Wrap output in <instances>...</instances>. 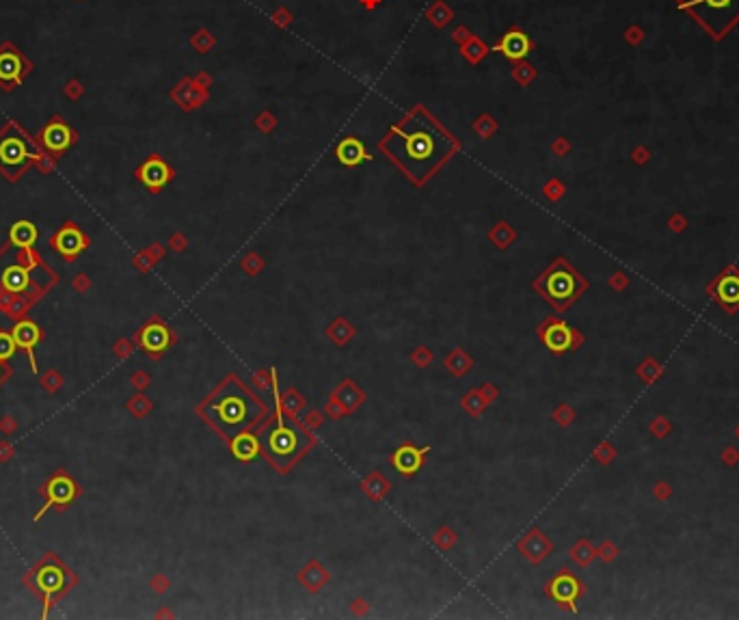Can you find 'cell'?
I'll list each match as a JSON object with an SVG mask.
<instances>
[{
  "instance_id": "cell-14",
  "label": "cell",
  "mask_w": 739,
  "mask_h": 620,
  "mask_svg": "<svg viewBox=\"0 0 739 620\" xmlns=\"http://www.w3.org/2000/svg\"><path fill=\"white\" fill-rule=\"evenodd\" d=\"M41 141L50 152L61 154L71 145V130L63 126V123H50L41 134Z\"/></svg>"
},
{
  "instance_id": "cell-19",
  "label": "cell",
  "mask_w": 739,
  "mask_h": 620,
  "mask_svg": "<svg viewBox=\"0 0 739 620\" xmlns=\"http://www.w3.org/2000/svg\"><path fill=\"white\" fill-rule=\"evenodd\" d=\"M37 236L39 234H37V227L33 225V223L18 220V223H13L9 240H11V244L20 246V249H31V246L37 242Z\"/></svg>"
},
{
  "instance_id": "cell-1",
  "label": "cell",
  "mask_w": 739,
  "mask_h": 620,
  "mask_svg": "<svg viewBox=\"0 0 739 620\" xmlns=\"http://www.w3.org/2000/svg\"><path fill=\"white\" fill-rule=\"evenodd\" d=\"M201 415L227 439L249 430L266 417V407L236 376H229L201 407Z\"/></svg>"
},
{
  "instance_id": "cell-10",
  "label": "cell",
  "mask_w": 739,
  "mask_h": 620,
  "mask_svg": "<svg viewBox=\"0 0 739 620\" xmlns=\"http://www.w3.org/2000/svg\"><path fill=\"white\" fill-rule=\"evenodd\" d=\"M139 178L143 180V184H145L147 188H151V190H158V188H163V186L169 182V178H171V171H169V167H167L163 160H158V158H151V160H147V162L141 167V171H139Z\"/></svg>"
},
{
  "instance_id": "cell-5",
  "label": "cell",
  "mask_w": 739,
  "mask_h": 620,
  "mask_svg": "<svg viewBox=\"0 0 739 620\" xmlns=\"http://www.w3.org/2000/svg\"><path fill=\"white\" fill-rule=\"evenodd\" d=\"M583 288H586L583 279L565 262H555L537 281V290L558 309H565L567 305H571Z\"/></svg>"
},
{
  "instance_id": "cell-16",
  "label": "cell",
  "mask_w": 739,
  "mask_h": 620,
  "mask_svg": "<svg viewBox=\"0 0 739 620\" xmlns=\"http://www.w3.org/2000/svg\"><path fill=\"white\" fill-rule=\"evenodd\" d=\"M35 584H37V588L46 594V599H50L55 592H59V590L63 588L65 575H63V570L57 568V566H43V568L37 570Z\"/></svg>"
},
{
  "instance_id": "cell-24",
  "label": "cell",
  "mask_w": 739,
  "mask_h": 620,
  "mask_svg": "<svg viewBox=\"0 0 739 620\" xmlns=\"http://www.w3.org/2000/svg\"><path fill=\"white\" fill-rule=\"evenodd\" d=\"M18 348V344L13 339V333H0V361L9 359Z\"/></svg>"
},
{
  "instance_id": "cell-9",
  "label": "cell",
  "mask_w": 739,
  "mask_h": 620,
  "mask_svg": "<svg viewBox=\"0 0 739 620\" xmlns=\"http://www.w3.org/2000/svg\"><path fill=\"white\" fill-rule=\"evenodd\" d=\"M422 460H424V450H417L409 443L400 445V448L392 454V463L402 476H413L422 467Z\"/></svg>"
},
{
  "instance_id": "cell-12",
  "label": "cell",
  "mask_w": 739,
  "mask_h": 620,
  "mask_svg": "<svg viewBox=\"0 0 739 620\" xmlns=\"http://www.w3.org/2000/svg\"><path fill=\"white\" fill-rule=\"evenodd\" d=\"M543 339H545L549 351L565 353L573 344V333L567 325H562V322H551V325L545 327V331H543Z\"/></svg>"
},
{
  "instance_id": "cell-21",
  "label": "cell",
  "mask_w": 739,
  "mask_h": 620,
  "mask_svg": "<svg viewBox=\"0 0 739 620\" xmlns=\"http://www.w3.org/2000/svg\"><path fill=\"white\" fill-rule=\"evenodd\" d=\"M232 452H234V456L240 458V460H251V458L258 456L260 443H258L256 437H251V435H247V432H240V435H236V437L232 439Z\"/></svg>"
},
{
  "instance_id": "cell-4",
  "label": "cell",
  "mask_w": 739,
  "mask_h": 620,
  "mask_svg": "<svg viewBox=\"0 0 739 620\" xmlns=\"http://www.w3.org/2000/svg\"><path fill=\"white\" fill-rule=\"evenodd\" d=\"M396 158L409 169L413 176H424L439 160L441 147L439 136L430 130H413L400 136V150H396Z\"/></svg>"
},
{
  "instance_id": "cell-22",
  "label": "cell",
  "mask_w": 739,
  "mask_h": 620,
  "mask_svg": "<svg viewBox=\"0 0 739 620\" xmlns=\"http://www.w3.org/2000/svg\"><path fill=\"white\" fill-rule=\"evenodd\" d=\"M499 50H502L506 57H511V59H521V57L527 55V50H530V41H527L525 35H521V33H511V35L504 37V41H502V45H499Z\"/></svg>"
},
{
  "instance_id": "cell-20",
  "label": "cell",
  "mask_w": 739,
  "mask_h": 620,
  "mask_svg": "<svg viewBox=\"0 0 739 620\" xmlns=\"http://www.w3.org/2000/svg\"><path fill=\"white\" fill-rule=\"evenodd\" d=\"M29 281H31L29 270L24 266L15 264V266L5 268V272H3V288L7 292H13V294L24 292V290H27V286H29Z\"/></svg>"
},
{
  "instance_id": "cell-13",
  "label": "cell",
  "mask_w": 739,
  "mask_h": 620,
  "mask_svg": "<svg viewBox=\"0 0 739 620\" xmlns=\"http://www.w3.org/2000/svg\"><path fill=\"white\" fill-rule=\"evenodd\" d=\"M76 498V484L67 476H57L48 484V504L53 506H65Z\"/></svg>"
},
{
  "instance_id": "cell-18",
  "label": "cell",
  "mask_w": 739,
  "mask_h": 620,
  "mask_svg": "<svg viewBox=\"0 0 739 620\" xmlns=\"http://www.w3.org/2000/svg\"><path fill=\"white\" fill-rule=\"evenodd\" d=\"M338 158H340V162L346 164V167H357V164H361V162L368 158V154H366V147L361 145V141H357V139H344V141L338 145Z\"/></svg>"
},
{
  "instance_id": "cell-11",
  "label": "cell",
  "mask_w": 739,
  "mask_h": 620,
  "mask_svg": "<svg viewBox=\"0 0 739 620\" xmlns=\"http://www.w3.org/2000/svg\"><path fill=\"white\" fill-rule=\"evenodd\" d=\"M169 341H171V335L165 325H149L141 331V346L151 355L165 353Z\"/></svg>"
},
{
  "instance_id": "cell-15",
  "label": "cell",
  "mask_w": 739,
  "mask_h": 620,
  "mask_svg": "<svg viewBox=\"0 0 739 620\" xmlns=\"http://www.w3.org/2000/svg\"><path fill=\"white\" fill-rule=\"evenodd\" d=\"M24 73V63L18 52H0V83L13 87L20 83Z\"/></svg>"
},
{
  "instance_id": "cell-3",
  "label": "cell",
  "mask_w": 739,
  "mask_h": 620,
  "mask_svg": "<svg viewBox=\"0 0 739 620\" xmlns=\"http://www.w3.org/2000/svg\"><path fill=\"white\" fill-rule=\"evenodd\" d=\"M713 37L722 39L739 22V0H675Z\"/></svg>"
},
{
  "instance_id": "cell-8",
  "label": "cell",
  "mask_w": 739,
  "mask_h": 620,
  "mask_svg": "<svg viewBox=\"0 0 739 620\" xmlns=\"http://www.w3.org/2000/svg\"><path fill=\"white\" fill-rule=\"evenodd\" d=\"M55 249L63 255V258H76L78 253L85 251L87 246V238L81 234V230H76L71 225L63 227L57 236H55Z\"/></svg>"
},
{
  "instance_id": "cell-23",
  "label": "cell",
  "mask_w": 739,
  "mask_h": 620,
  "mask_svg": "<svg viewBox=\"0 0 739 620\" xmlns=\"http://www.w3.org/2000/svg\"><path fill=\"white\" fill-rule=\"evenodd\" d=\"M718 299L726 307H737L739 305V277H724L718 283Z\"/></svg>"
},
{
  "instance_id": "cell-7",
  "label": "cell",
  "mask_w": 739,
  "mask_h": 620,
  "mask_svg": "<svg viewBox=\"0 0 739 620\" xmlns=\"http://www.w3.org/2000/svg\"><path fill=\"white\" fill-rule=\"evenodd\" d=\"M13 339L18 344V348L27 351L29 353V361H31V367L33 372H37V363H35V346L39 344L41 339V331L39 327L35 325V322L31 320H22L15 325L13 329Z\"/></svg>"
},
{
  "instance_id": "cell-6",
  "label": "cell",
  "mask_w": 739,
  "mask_h": 620,
  "mask_svg": "<svg viewBox=\"0 0 739 620\" xmlns=\"http://www.w3.org/2000/svg\"><path fill=\"white\" fill-rule=\"evenodd\" d=\"M31 158V152L27 147V141L20 136H7L0 141V164L7 171L20 169L24 162Z\"/></svg>"
},
{
  "instance_id": "cell-2",
  "label": "cell",
  "mask_w": 739,
  "mask_h": 620,
  "mask_svg": "<svg viewBox=\"0 0 739 620\" xmlns=\"http://www.w3.org/2000/svg\"><path fill=\"white\" fill-rule=\"evenodd\" d=\"M312 445L314 437L284 413H277L275 419L260 432V452L282 474H286L301 456L308 454Z\"/></svg>"
},
{
  "instance_id": "cell-17",
  "label": "cell",
  "mask_w": 739,
  "mask_h": 620,
  "mask_svg": "<svg viewBox=\"0 0 739 620\" xmlns=\"http://www.w3.org/2000/svg\"><path fill=\"white\" fill-rule=\"evenodd\" d=\"M549 594L558 603L573 605V601L577 599V594H579V584L571 575H560V577H555L549 584Z\"/></svg>"
}]
</instances>
